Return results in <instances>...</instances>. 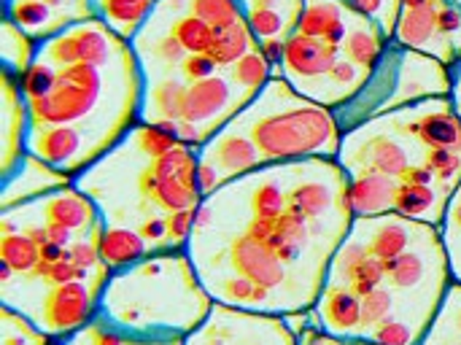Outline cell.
Segmentation results:
<instances>
[{
    "mask_svg": "<svg viewBox=\"0 0 461 345\" xmlns=\"http://www.w3.org/2000/svg\"><path fill=\"white\" fill-rule=\"evenodd\" d=\"M259 43L249 27L246 19L230 24V27H213V43L208 49V57L216 62L219 70H230L238 59H243L249 51H254Z\"/></svg>",
    "mask_w": 461,
    "mask_h": 345,
    "instance_id": "17",
    "label": "cell"
},
{
    "mask_svg": "<svg viewBox=\"0 0 461 345\" xmlns=\"http://www.w3.org/2000/svg\"><path fill=\"white\" fill-rule=\"evenodd\" d=\"M154 3H159V0H154Z\"/></svg>",
    "mask_w": 461,
    "mask_h": 345,
    "instance_id": "31",
    "label": "cell"
},
{
    "mask_svg": "<svg viewBox=\"0 0 461 345\" xmlns=\"http://www.w3.org/2000/svg\"><path fill=\"white\" fill-rule=\"evenodd\" d=\"M351 224L338 159L270 165L203 200L186 254L213 303L294 316L319 303Z\"/></svg>",
    "mask_w": 461,
    "mask_h": 345,
    "instance_id": "1",
    "label": "cell"
},
{
    "mask_svg": "<svg viewBox=\"0 0 461 345\" xmlns=\"http://www.w3.org/2000/svg\"><path fill=\"white\" fill-rule=\"evenodd\" d=\"M3 108H0V124H3V157H0V176H11L16 165L27 154V132H30V111L27 100L19 86V76L11 70H3Z\"/></svg>",
    "mask_w": 461,
    "mask_h": 345,
    "instance_id": "10",
    "label": "cell"
},
{
    "mask_svg": "<svg viewBox=\"0 0 461 345\" xmlns=\"http://www.w3.org/2000/svg\"><path fill=\"white\" fill-rule=\"evenodd\" d=\"M389 43H392V38L384 32V27L378 22L351 16V27H348V35H346L340 51L346 59H351L354 65H359L362 70H367L373 76V70L384 59Z\"/></svg>",
    "mask_w": 461,
    "mask_h": 345,
    "instance_id": "13",
    "label": "cell"
},
{
    "mask_svg": "<svg viewBox=\"0 0 461 345\" xmlns=\"http://www.w3.org/2000/svg\"><path fill=\"white\" fill-rule=\"evenodd\" d=\"M197 149L181 143L162 127L138 122L105 157L76 176L103 216V224L140 230L154 219L200 211Z\"/></svg>",
    "mask_w": 461,
    "mask_h": 345,
    "instance_id": "2",
    "label": "cell"
},
{
    "mask_svg": "<svg viewBox=\"0 0 461 345\" xmlns=\"http://www.w3.org/2000/svg\"><path fill=\"white\" fill-rule=\"evenodd\" d=\"M440 232L443 235H461V195L456 192L448 203V211H446V219L440 224Z\"/></svg>",
    "mask_w": 461,
    "mask_h": 345,
    "instance_id": "26",
    "label": "cell"
},
{
    "mask_svg": "<svg viewBox=\"0 0 461 345\" xmlns=\"http://www.w3.org/2000/svg\"><path fill=\"white\" fill-rule=\"evenodd\" d=\"M57 345H184V340H151V338H135L116 327H111L105 319H92L78 332L57 340Z\"/></svg>",
    "mask_w": 461,
    "mask_h": 345,
    "instance_id": "18",
    "label": "cell"
},
{
    "mask_svg": "<svg viewBox=\"0 0 461 345\" xmlns=\"http://www.w3.org/2000/svg\"><path fill=\"white\" fill-rule=\"evenodd\" d=\"M76 178L68 176L65 170L38 159L35 154H24V159L16 165L11 176L3 178V192H0V211H11L16 205L32 203L38 197H46L57 189L73 186Z\"/></svg>",
    "mask_w": 461,
    "mask_h": 345,
    "instance_id": "9",
    "label": "cell"
},
{
    "mask_svg": "<svg viewBox=\"0 0 461 345\" xmlns=\"http://www.w3.org/2000/svg\"><path fill=\"white\" fill-rule=\"evenodd\" d=\"M451 103H454V111L459 113L461 119V59L451 68Z\"/></svg>",
    "mask_w": 461,
    "mask_h": 345,
    "instance_id": "27",
    "label": "cell"
},
{
    "mask_svg": "<svg viewBox=\"0 0 461 345\" xmlns=\"http://www.w3.org/2000/svg\"><path fill=\"white\" fill-rule=\"evenodd\" d=\"M184 345H300V335L286 316L213 303L208 319L184 340Z\"/></svg>",
    "mask_w": 461,
    "mask_h": 345,
    "instance_id": "6",
    "label": "cell"
},
{
    "mask_svg": "<svg viewBox=\"0 0 461 345\" xmlns=\"http://www.w3.org/2000/svg\"><path fill=\"white\" fill-rule=\"evenodd\" d=\"M97 19H103L108 24V30H113L119 38L124 41H135L138 32L149 24L157 3L154 0H92Z\"/></svg>",
    "mask_w": 461,
    "mask_h": 345,
    "instance_id": "15",
    "label": "cell"
},
{
    "mask_svg": "<svg viewBox=\"0 0 461 345\" xmlns=\"http://www.w3.org/2000/svg\"><path fill=\"white\" fill-rule=\"evenodd\" d=\"M400 181L375 176V173H359L348 176V205L354 219H370L394 213V195Z\"/></svg>",
    "mask_w": 461,
    "mask_h": 345,
    "instance_id": "12",
    "label": "cell"
},
{
    "mask_svg": "<svg viewBox=\"0 0 461 345\" xmlns=\"http://www.w3.org/2000/svg\"><path fill=\"white\" fill-rule=\"evenodd\" d=\"M438 0H402V8H427L435 5Z\"/></svg>",
    "mask_w": 461,
    "mask_h": 345,
    "instance_id": "28",
    "label": "cell"
},
{
    "mask_svg": "<svg viewBox=\"0 0 461 345\" xmlns=\"http://www.w3.org/2000/svg\"><path fill=\"white\" fill-rule=\"evenodd\" d=\"M216 73H221V70L216 68V62L208 54H186V59L178 65V78L186 86H192V84H197L203 78H211Z\"/></svg>",
    "mask_w": 461,
    "mask_h": 345,
    "instance_id": "25",
    "label": "cell"
},
{
    "mask_svg": "<svg viewBox=\"0 0 461 345\" xmlns=\"http://www.w3.org/2000/svg\"><path fill=\"white\" fill-rule=\"evenodd\" d=\"M456 3H459V5H461V0H456Z\"/></svg>",
    "mask_w": 461,
    "mask_h": 345,
    "instance_id": "30",
    "label": "cell"
},
{
    "mask_svg": "<svg viewBox=\"0 0 461 345\" xmlns=\"http://www.w3.org/2000/svg\"><path fill=\"white\" fill-rule=\"evenodd\" d=\"M257 146L262 165L338 159L343 127L332 108L303 97L286 78L270 84L230 122Z\"/></svg>",
    "mask_w": 461,
    "mask_h": 345,
    "instance_id": "4",
    "label": "cell"
},
{
    "mask_svg": "<svg viewBox=\"0 0 461 345\" xmlns=\"http://www.w3.org/2000/svg\"><path fill=\"white\" fill-rule=\"evenodd\" d=\"M456 192H459V195H461V184H459V189H456Z\"/></svg>",
    "mask_w": 461,
    "mask_h": 345,
    "instance_id": "29",
    "label": "cell"
},
{
    "mask_svg": "<svg viewBox=\"0 0 461 345\" xmlns=\"http://www.w3.org/2000/svg\"><path fill=\"white\" fill-rule=\"evenodd\" d=\"M213 311L186 251H165L111 276L100 319L111 327L151 340H186Z\"/></svg>",
    "mask_w": 461,
    "mask_h": 345,
    "instance_id": "3",
    "label": "cell"
},
{
    "mask_svg": "<svg viewBox=\"0 0 461 345\" xmlns=\"http://www.w3.org/2000/svg\"><path fill=\"white\" fill-rule=\"evenodd\" d=\"M343 57L340 46H332L321 38H311L303 32H292L286 38V51H284V65L278 70L281 78H286L303 97L313 92V86L327 78L332 65Z\"/></svg>",
    "mask_w": 461,
    "mask_h": 345,
    "instance_id": "7",
    "label": "cell"
},
{
    "mask_svg": "<svg viewBox=\"0 0 461 345\" xmlns=\"http://www.w3.org/2000/svg\"><path fill=\"white\" fill-rule=\"evenodd\" d=\"M57 340L41 332L22 313L0 305V345H54Z\"/></svg>",
    "mask_w": 461,
    "mask_h": 345,
    "instance_id": "23",
    "label": "cell"
},
{
    "mask_svg": "<svg viewBox=\"0 0 461 345\" xmlns=\"http://www.w3.org/2000/svg\"><path fill=\"white\" fill-rule=\"evenodd\" d=\"M167 32L186 49V54H208L213 43V27L194 14H181L167 24Z\"/></svg>",
    "mask_w": 461,
    "mask_h": 345,
    "instance_id": "22",
    "label": "cell"
},
{
    "mask_svg": "<svg viewBox=\"0 0 461 345\" xmlns=\"http://www.w3.org/2000/svg\"><path fill=\"white\" fill-rule=\"evenodd\" d=\"M419 345H461V284L451 281Z\"/></svg>",
    "mask_w": 461,
    "mask_h": 345,
    "instance_id": "16",
    "label": "cell"
},
{
    "mask_svg": "<svg viewBox=\"0 0 461 345\" xmlns=\"http://www.w3.org/2000/svg\"><path fill=\"white\" fill-rule=\"evenodd\" d=\"M95 16L97 11L92 0H76L70 8H54L46 0H5V19H11L35 43H43L62 30Z\"/></svg>",
    "mask_w": 461,
    "mask_h": 345,
    "instance_id": "8",
    "label": "cell"
},
{
    "mask_svg": "<svg viewBox=\"0 0 461 345\" xmlns=\"http://www.w3.org/2000/svg\"><path fill=\"white\" fill-rule=\"evenodd\" d=\"M435 5H427V8H402L400 11V19H397V27H394L392 43H397L402 49H411V51L429 54V57L440 59L443 65L454 68L456 59H454L448 43L443 41V35L438 30V8Z\"/></svg>",
    "mask_w": 461,
    "mask_h": 345,
    "instance_id": "11",
    "label": "cell"
},
{
    "mask_svg": "<svg viewBox=\"0 0 461 345\" xmlns=\"http://www.w3.org/2000/svg\"><path fill=\"white\" fill-rule=\"evenodd\" d=\"M54 345H57V343H54Z\"/></svg>",
    "mask_w": 461,
    "mask_h": 345,
    "instance_id": "32",
    "label": "cell"
},
{
    "mask_svg": "<svg viewBox=\"0 0 461 345\" xmlns=\"http://www.w3.org/2000/svg\"><path fill=\"white\" fill-rule=\"evenodd\" d=\"M451 68L440 59L389 43L384 59L367 78L365 89L335 111L343 132L392 113L405 105H416L432 97H451Z\"/></svg>",
    "mask_w": 461,
    "mask_h": 345,
    "instance_id": "5",
    "label": "cell"
},
{
    "mask_svg": "<svg viewBox=\"0 0 461 345\" xmlns=\"http://www.w3.org/2000/svg\"><path fill=\"white\" fill-rule=\"evenodd\" d=\"M38 54V43L22 32L11 19L3 22V43H0V57H3V70H11L22 76Z\"/></svg>",
    "mask_w": 461,
    "mask_h": 345,
    "instance_id": "19",
    "label": "cell"
},
{
    "mask_svg": "<svg viewBox=\"0 0 461 345\" xmlns=\"http://www.w3.org/2000/svg\"><path fill=\"white\" fill-rule=\"evenodd\" d=\"M343 16H348V11L340 5V0H305V8L297 22V32L311 38H324V32Z\"/></svg>",
    "mask_w": 461,
    "mask_h": 345,
    "instance_id": "21",
    "label": "cell"
},
{
    "mask_svg": "<svg viewBox=\"0 0 461 345\" xmlns=\"http://www.w3.org/2000/svg\"><path fill=\"white\" fill-rule=\"evenodd\" d=\"M189 14L200 16L211 27H230L246 19V8L240 0H189Z\"/></svg>",
    "mask_w": 461,
    "mask_h": 345,
    "instance_id": "24",
    "label": "cell"
},
{
    "mask_svg": "<svg viewBox=\"0 0 461 345\" xmlns=\"http://www.w3.org/2000/svg\"><path fill=\"white\" fill-rule=\"evenodd\" d=\"M273 76H276V68L270 65V59L262 54L259 46H257L254 51H249L243 59H238V62L230 68V78H232L243 92H249V95H254V97L270 84Z\"/></svg>",
    "mask_w": 461,
    "mask_h": 345,
    "instance_id": "20",
    "label": "cell"
},
{
    "mask_svg": "<svg viewBox=\"0 0 461 345\" xmlns=\"http://www.w3.org/2000/svg\"><path fill=\"white\" fill-rule=\"evenodd\" d=\"M100 257L108 265L111 273L127 270L132 265H138L140 259L151 257L146 241L140 238L138 230L132 227H116V224H103V235H100Z\"/></svg>",
    "mask_w": 461,
    "mask_h": 345,
    "instance_id": "14",
    "label": "cell"
}]
</instances>
